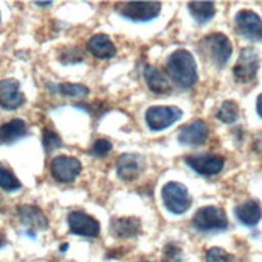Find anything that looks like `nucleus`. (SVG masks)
<instances>
[{
    "instance_id": "obj_1",
    "label": "nucleus",
    "mask_w": 262,
    "mask_h": 262,
    "mask_svg": "<svg viewBox=\"0 0 262 262\" xmlns=\"http://www.w3.org/2000/svg\"><path fill=\"white\" fill-rule=\"evenodd\" d=\"M166 71L179 89L188 90L198 82L196 61L188 50L180 49L170 55L166 63Z\"/></svg>"
},
{
    "instance_id": "obj_2",
    "label": "nucleus",
    "mask_w": 262,
    "mask_h": 262,
    "mask_svg": "<svg viewBox=\"0 0 262 262\" xmlns=\"http://www.w3.org/2000/svg\"><path fill=\"white\" fill-rule=\"evenodd\" d=\"M200 49L217 68H224L229 63L233 50L230 39L222 32H214L206 36L200 42Z\"/></svg>"
},
{
    "instance_id": "obj_3",
    "label": "nucleus",
    "mask_w": 262,
    "mask_h": 262,
    "mask_svg": "<svg viewBox=\"0 0 262 262\" xmlns=\"http://www.w3.org/2000/svg\"><path fill=\"white\" fill-rule=\"evenodd\" d=\"M193 225L200 232H224L229 227V219L224 209L217 206H204L196 211Z\"/></svg>"
},
{
    "instance_id": "obj_4",
    "label": "nucleus",
    "mask_w": 262,
    "mask_h": 262,
    "mask_svg": "<svg viewBox=\"0 0 262 262\" xmlns=\"http://www.w3.org/2000/svg\"><path fill=\"white\" fill-rule=\"evenodd\" d=\"M161 195L164 206L172 214L180 215L187 212L191 206V198L187 187L184 184H179V182H169V184H166L163 187Z\"/></svg>"
},
{
    "instance_id": "obj_5",
    "label": "nucleus",
    "mask_w": 262,
    "mask_h": 262,
    "mask_svg": "<svg viewBox=\"0 0 262 262\" xmlns=\"http://www.w3.org/2000/svg\"><path fill=\"white\" fill-rule=\"evenodd\" d=\"M119 15L130 21H151L161 13V4L159 2H126L118 7Z\"/></svg>"
},
{
    "instance_id": "obj_6",
    "label": "nucleus",
    "mask_w": 262,
    "mask_h": 262,
    "mask_svg": "<svg viewBox=\"0 0 262 262\" xmlns=\"http://www.w3.org/2000/svg\"><path fill=\"white\" fill-rule=\"evenodd\" d=\"M81 170V161L73 156H56L50 164V174L60 184H71L79 177Z\"/></svg>"
},
{
    "instance_id": "obj_7",
    "label": "nucleus",
    "mask_w": 262,
    "mask_h": 262,
    "mask_svg": "<svg viewBox=\"0 0 262 262\" xmlns=\"http://www.w3.org/2000/svg\"><path fill=\"white\" fill-rule=\"evenodd\" d=\"M182 118V111L176 106H151L146 110L145 121L150 130L159 132L172 126Z\"/></svg>"
},
{
    "instance_id": "obj_8",
    "label": "nucleus",
    "mask_w": 262,
    "mask_h": 262,
    "mask_svg": "<svg viewBox=\"0 0 262 262\" xmlns=\"http://www.w3.org/2000/svg\"><path fill=\"white\" fill-rule=\"evenodd\" d=\"M259 70V55L254 49H243L233 68V74L238 82H251Z\"/></svg>"
},
{
    "instance_id": "obj_9",
    "label": "nucleus",
    "mask_w": 262,
    "mask_h": 262,
    "mask_svg": "<svg viewBox=\"0 0 262 262\" xmlns=\"http://www.w3.org/2000/svg\"><path fill=\"white\" fill-rule=\"evenodd\" d=\"M68 225L74 235L85 236V238H95L100 233V224L95 217L89 215L82 211H73L68 215Z\"/></svg>"
},
{
    "instance_id": "obj_10",
    "label": "nucleus",
    "mask_w": 262,
    "mask_h": 262,
    "mask_svg": "<svg viewBox=\"0 0 262 262\" xmlns=\"http://www.w3.org/2000/svg\"><path fill=\"white\" fill-rule=\"evenodd\" d=\"M236 29L249 40H262V19L253 10H240L235 16Z\"/></svg>"
},
{
    "instance_id": "obj_11",
    "label": "nucleus",
    "mask_w": 262,
    "mask_h": 262,
    "mask_svg": "<svg viewBox=\"0 0 262 262\" xmlns=\"http://www.w3.org/2000/svg\"><path fill=\"white\" fill-rule=\"evenodd\" d=\"M185 163L195 170L200 176H215L219 174L224 169V158L217 156V155H193V156H187Z\"/></svg>"
},
{
    "instance_id": "obj_12",
    "label": "nucleus",
    "mask_w": 262,
    "mask_h": 262,
    "mask_svg": "<svg viewBox=\"0 0 262 262\" xmlns=\"http://www.w3.org/2000/svg\"><path fill=\"white\" fill-rule=\"evenodd\" d=\"M25 94L19 90L16 79H2L0 81V106L7 111L18 110L25 103Z\"/></svg>"
},
{
    "instance_id": "obj_13",
    "label": "nucleus",
    "mask_w": 262,
    "mask_h": 262,
    "mask_svg": "<svg viewBox=\"0 0 262 262\" xmlns=\"http://www.w3.org/2000/svg\"><path fill=\"white\" fill-rule=\"evenodd\" d=\"M116 169H118V176H119L121 180L132 182L135 179H139L140 174L143 172L145 161H143V158L140 155L126 153V155H121L118 158Z\"/></svg>"
},
{
    "instance_id": "obj_14",
    "label": "nucleus",
    "mask_w": 262,
    "mask_h": 262,
    "mask_svg": "<svg viewBox=\"0 0 262 262\" xmlns=\"http://www.w3.org/2000/svg\"><path fill=\"white\" fill-rule=\"evenodd\" d=\"M208 135H209L208 124L201 119H196V121H191L190 124L182 127L179 130L177 139L182 145L198 146V145H203L208 140Z\"/></svg>"
},
{
    "instance_id": "obj_15",
    "label": "nucleus",
    "mask_w": 262,
    "mask_h": 262,
    "mask_svg": "<svg viewBox=\"0 0 262 262\" xmlns=\"http://www.w3.org/2000/svg\"><path fill=\"white\" fill-rule=\"evenodd\" d=\"M18 217L26 227H31L34 230H45L49 229V219L47 215L42 212L34 204H23L18 208Z\"/></svg>"
},
{
    "instance_id": "obj_16",
    "label": "nucleus",
    "mask_w": 262,
    "mask_h": 262,
    "mask_svg": "<svg viewBox=\"0 0 262 262\" xmlns=\"http://www.w3.org/2000/svg\"><path fill=\"white\" fill-rule=\"evenodd\" d=\"M87 50L98 60H110L116 55V45L106 34H95L89 39Z\"/></svg>"
},
{
    "instance_id": "obj_17",
    "label": "nucleus",
    "mask_w": 262,
    "mask_h": 262,
    "mask_svg": "<svg viewBox=\"0 0 262 262\" xmlns=\"http://www.w3.org/2000/svg\"><path fill=\"white\" fill-rule=\"evenodd\" d=\"M28 135V124L23 119H11L0 124V145H11Z\"/></svg>"
},
{
    "instance_id": "obj_18",
    "label": "nucleus",
    "mask_w": 262,
    "mask_h": 262,
    "mask_svg": "<svg viewBox=\"0 0 262 262\" xmlns=\"http://www.w3.org/2000/svg\"><path fill=\"white\" fill-rule=\"evenodd\" d=\"M235 215L236 219L240 221L243 225L246 227H253L256 225L260 217H262V209H260V204L254 200H248L243 201L242 204H238L235 208Z\"/></svg>"
},
{
    "instance_id": "obj_19",
    "label": "nucleus",
    "mask_w": 262,
    "mask_h": 262,
    "mask_svg": "<svg viewBox=\"0 0 262 262\" xmlns=\"http://www.w3.org/2000/svg\"><path fill=\"white\" fill-rule=\"evenodd\" d=\"M140 221L137 217H118L111 221L110 230L116 238H135L140 233Z\"/></svg>"
},
{
    "instance_id": "obj_20",
    "label": "nucleus",
    "mask_w": 262,
    "mask_h": 262,
    "mask_svg": "<svg viewBox=\"0 0 262 262\" xmlns=\"http://www.w3.org/2000/svg\"><path fill=\"white\" fill-rule=\"evenodd\" d=\"M143 74H145L146 85L151 92H155V94H169L170 92L169 81L156 66H146Z\"/></svg>"
},
{
    "instance_id": "obj_21",
    "label": "nucleus",
    "mask_w": 262,
    "mask_h": 262,
    "mask_svg": "<svg viewBox=\"0 0 262 262\" xmlns=\"http://www.w3.org/2000/svg\"><path fill=\"white\" fill-rule=\"evenodd\" d=\"M187 7L190 10L191 16L198 23H201V25L212 19L215 15V5L212 2H190Z\"/></svg>"
},
{
    "instance_id": "obj_22",
    "label": "nucleus",
    "mask_w": 262,
    "mask_h": 262,
    "mask_svg": "<svg viewBox=\"0 0 262 262\" xmlns=\"http://www.w3.org/2000/svg\"><path fill=\"white\" fill-rule=\"evenodd\" d=\"M47 87L53 92H58L60 95L63 97H68V98H82L85 95H89V89L82 84H70V82H63V84H58V85H52V84H47Z\"/></svg>"
},
{
    "instance_id": "obj_23",
    "label": "nucleus",
    "mask_w": 262,
    "mask_h": 262,
    "mask_svg": "<svg viewBox=\"0 0 262 262\" xmlns=\"http://www.w3.org/2000/svg\"><path fill=\"white\" fill-rule=\"evenodd\" d=\"M0 188L5 191H16L21 188V182L16 179V176L0 164Z\"/></svg>"
},
{
    "instance_id": "obj_24",
    "label": "nucleus",
    "mask_w": 262,
    "mask_h": 262,
    "mask_svg": "<svg viewBox=\"0 0 262 262\" xmlns=\"http://www.w3.org/2000/svg\"><path fill=\"white\" fill-rule=\"evenodd\" d=\"M217 118L225 124H233L238 119V105L232 100H227L217 111Z\"/></svg>"
},
{
    "instance_id": "obj_25",
    "label": "nucleus",
    "mask_w": 262,
    "mask_h": 262,
    "mask_svg": "<svg viewBox=\"0 0 262 262\" xmlns=\"http://www.w3.org/2000/svg\"><path fill=\"white\" fill-rule=\"evenodd\" d=\"M42 143H43V148L47 153H52L53 150H56V148H60L63 145L60 135L50 130V129H43L42 132Z\"/></svg>"
},
{
    "instance_id": "obj_26",
    "label": "nucleus",
    "mask_w": 262,
    "mask_h": 262,
    "mask_svg": "<svg viewBox=\"0 0 262 262\" xmlns=\"http://www.w3.org/2000/svg\"><path fill=\"white\" fill-rule=\"evenodd\" d=\"M84 60L82 52L79 50L77 47H66L61 50L60 53V61L64 64H71V63H79Z\"/></svg>"
},
{
    "instance_id": "obj_27",
    "label": "nucleus",
    "mask_w": 262,
    "mask_h": 262,
    "mask_svg": "<svg viewBox=\"0 0 262 262\" xmlns=\"http://www.w3.org/2000/svg\"><path fill=\"white\" fill-rule=\"evenodd\" d=\"M206 260L208 262H235L233 256L221 248H211L206 253Z\"/></svg>"
},
{
    "instance_id": "obj_28",
    "label": "nucleus",
    "mask_w": 262,
    "mask_h": 262,
    "mask_svg": "<svg viewBox=\"0 0 262 262\" xmlns=\"http://www.w3.org/2000/svg\"><path fill=\"white\" fill-rule=\"evenodd\" d=\"M111 150H113V145H111L110 140H106V139H98V140L92 145V150H90V151H92L94 156L103 158V156H106Z\"/></svg>"
},
{
    "instance_id": "obj_29",
    "label": "nucleus",
    "mask_w": 262,
    "mask_h": 262,
    "mask_svg": "<svg viewBox=\"0 0 262 262\" xmlns=\"http://www.w3.org/2000/svg\"><path fill=\"white\" fill-rule=\"evenodd\" d=\"M256 110H257V115L262 118V94L257 97V101H256Z\"/></svg>"
},
{
    "instance_id": "obj_30",
    "label": "nucleus",
    "mask_w": 262,
    "mask_h": 262,
    "mask_svg": "<svg viewBox=\"0 0 262 262\" xmlns=\"http://www.w3.org/2000/svg\"><path fill=\"white\" fill-rule=\"evenodd\" d=\"M5 245H7V238L2 232H0V248H4Z\"/></svg>"
},
{
    "instance_id": "obj_31",
    "label": "nucleus",
    "mask_w": 262,
    "mask_h": 262,
    "mask_svg": "<svg viewBox=\"0 0 262 262\" xmlns=\"http://www.w3.org/2000/svg\"><path fill=\"white\" fill-rule=\"evenodd\" d=\"M52 2H36V5H40V7H49Z\"/></svg>"
},
{
    "instance_id": "obj_32",
    "label": "nucleus",
    "mask_w": 262,
    "mask_h": 262,
    "mask_svg": "<svg viewBox=\"0 0 262 262\" xmlns=\"http://www.w3.org/2000/svg\"><path fill=\"white\" fill-rule=\"evenodd\" d=\"M66 249H68V245H66V243L61 245V251H66Z\"/></svg>"
},
{
    "instance_id": "obj_33",
    "label": "nucleus",
    "mask_w": 262,
    "mask_h": 262,
    "mask_svg": "<svg viewBox=\"0 0 262 262\" xmlns=\"http://www.w3.org/2000/svg\"><path fill=\"white\" fill-rule=\"evenodd\" d=\"M164 262H169V260H164Z\"/></svg>"
}]
</instances>
